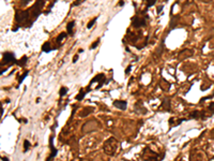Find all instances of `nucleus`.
Returning <instances> with one entry per match:
<instances>
[{"instance_id": "6e6552de", "label": "nucleus", "mask_w": 214, "mask_h": 161, "mask_svg": "<svg viewBox=\"0 0 214 161\" xmlns=\"http://www.w3.org/2000/svg\"><path fill=\"white\" fill-rule=\"evenodd\" d=\"M203 112H198V111H194L192 112L191 115H190V118H194V119H197V118H200V117H203Z\"/></svg>"}, {"instance_id": "423d86ee", "label": "nucleus", "mask_w": 214, "mask_h": 161, "mask_svg": "<svg viewBox=\"0 0 214 161\" xmlns=\"http://www.w3.org/2000/svg\"><path fill=\"white\" fill-rule=\"evenodd\" d=\"M113 106L121 109V111H125L127 107V102L125 100H116L113 101Z\"/></svg>"}, {"instance_id": "aec40b11", "label": "nucleus", "mask_w": 214, "mask_h": 161, "mask_svg": "<svg viewBox=\"0 0 214 161\" xmlns=\"http://www.w3.org/2000/svg\"><path fill=\"white\" fill-rule=\"evenodd\" d=\"M209 109L212 113H214V102H211V103L209 104Z\"/></svg>"}, {"instance_id": "0eeeda50", "label": "nucleus", "mask_w": 214, "mask_h": 161, "mask_svg": "<svg viewBox=\"0 0 214 161\" xmlns=\"http://www.w3.org/2000/svg\"><path fill=\"white\" fill-rule=\"evenodd\" d=\"M53 49L54 48L51 47V43H49V42H45L44 44H43V46H42V50H43V52H45V53H51Z\"/></svg>"}, {"instance_id": "1a4fd4ad", "label": "nucleus", "mask_w": 214, "mask_h": 161, "mask_svg": "<svg viewBox=\"0 0 214 161\" xmlns=\"http://www.w3.org/2000/svg\"><path fill=\"white\" fill-rule=\"evenodd\" d=\"M74 25H75V21L74 20H71L70 23L67 25V31L69 34H72L73 33V28H74Z\"/></svg>"}, {"instance_id": "9d476101", "label": "nucleus", "mask_w": 214, "mask_h": 161, "mask_svg": "<svg viewBox=\"0 0 214 161\" xmlns=\"http://www.w3.org/2000/svg\"><path fill=\"white\" fill-rule=\"evenodd\" d=\"M27 60H28V57H27V56H23L19 60L16 61V63H17L18 65H20V67H24V65L27 63Z\"/></svg>"}, {"instance_id": "5701e85b", "label": "nucleus", "mask_w": 214, "mask_h": 161, "mask_svg": "<svg viewBox=\"0 0 214 161\" xmlns=\"http://www.w3.org/2000/svg\"><path fill=\"white\" fill-rule=\"evenodd\" d=\"M77 59H78V55H75V56L73 57V62H76Z\"/></svg>"}, {"instance_id": "39448f33", "label": "nucleus", "mask_w": 214, "mask_h": 161, "mask_svg": "<svg viewBox=\"0 0 214 161\" xmlns=\"http://www.w3.org/2000/svg\"><path fill=\"white\" fill-rule=\"evenodd\" d=\"M2 60L4 63H10V62H15L16 63V60H15V55L11 52H5L2 56Z\"/></svg>"}, {"instance_id": "b1692460", "label": "nucleus", "mask_w": 214, "mask_h": 161, "mask_svg": "<svg viewBox=\"0 0 214 161\" xmlns=\"http://www.w3.org/2000/svg\"><path fill=\"white\" fill-rule=\"evenodd\" d=\"M119 5H120V6L124 5V1H120V2H119Z\"/></svg>"}, {"instance_id": "412c9836", "label": "nucleus", "mask_w": 214, "mask_h": 161, "mask_svg": "<svg viewBox=\"0 0 214 161\" xmlns=\"http://www.w3.org/2000/svg\"><path fill=\"white\" fill-rule=\"evenodd\" d=\"M131 69H132V65H128V67L126 68V70H125V74H128L130 71H131Z\"/></svg>"}, {"instance_id": "2eb2a0df", "label": "nucleus", "mask_w": 214, "mask_h": 161, "mask_svg": "<svg viewBox=\"0 0 214 161\" xmlns=\"http://www.w3.org/2000/svg\"><path fill=\"white\" fill-rule=\"evenodd\" d=\"M30 146H31V145H30L29 141H28V140H25V141H24V151L26 152L28 149H29Z\"/></svg>"}, {"instance_id": "a211bd4d", "label": "nucleus", "mask_w": 214, "mask_h": 161, "mask_svg": "<svg viewBox=\"0 0 214 161\" xmlns=\"http://www.w3.org/2000/svg\"><path fill=\"white\" fill-rule=\"evenodd\" d=\"M155 3H156V0H148V1H147V8L154 5Z\"/></svg>"}, {"instance_id": "4468645a", "label": "nucleus", "mask_w": 214, "mask_h": 161, "mask_svg": "<svg viewBox=\"0 0 214 161\" xmlns=\"http://www.w3.org/2000/svg\"><path fill=\"white\" fill-rule=\"evenodd\" d=\"M163 105L165 106V111H170V104H169V100L165 99L163 101Z\"/></svg>"}, {"instance_id": "4be33fe9", "label": "nucleus", "mask_w": 214, "mask_h": 161, "mask_svg": "<svg viewBox=\"0 0 214 161\" xmlns=\"http://www.w3.org/2000/svg\"><path fill=\"white\" fill-rule=\"evenodd\" d=\"M213 96H209V97H205V98H202L201 100H200V102H202V101H204V100H208V99H211Z\"/></svg>"}, {"instance_id": "f03ea898", "label": "nucleus", "mask_w": 214, "mask_h": 161, "mask_svg": "<svg viewBox=\"0 0 214 161\" xmlns=\"http://www.w3.org/2000/svg\"><path fill=\"white\" fill-rule=\"evenodd\" d=\"M49 148H51V155H49V157L46 159V161H52L57 156V149L54 146V136L53 135L49 137Z\"/></svg>"}, {"instance_id": "7ed1b4c3", "label": "nucleus", "mask_w": 214, "mask_h": 161, "mask_svg": "<svg viewBox=\"0 0 214 161\" xmlns=\"http://www.w3.org/2000/svg\"><path fill=\"white\" fill-rule=\"evenodd\" d=\"M29 11H17L16 12V15H15V18L18 23H24V21L29 17Z\"/></svg>"}, {"instance_id": "dca6fc26", "label": "nucleus", "mask_w": 214, "mask_h": 161, "mask_svg": "<svg viewBox=\"0 0 214 161\" xmlns=\"http://www.w3.org/2000/svg\"><path fill=\"white\" fill-rule=\"evenodd\" d=\"M95 21H96V17L92 18V20H91V21H89V23H88V25H87V28H88V29L92 28V26H93V25L95 24Z\"/></svg>"}, {"instance_id": "6ab92c4d", "label": "nucleus", "mask_w": 214, "mask_h": 161, "mask_svg": "<svg viewBox=\"0 0 214 161\" xmlns=\"http://www.w3.org/2000/svg\"><path fill=\"white\" fill-rule=\"evenodd\" d=\"M98 43H100V39H97V40H96V41L93 43V44H92V45L90 46V48H91V49H94V48H95V47L98 45Z\"/></svg>"}, {"instance_id": "20e7f679", "label": "nucleus", "mask_w": 214, "mask_h": 161, "mask_svg": "<svg viewBox=\"0 0 214 161\" xmlns=\"http://www.w3.org/2000/svg\"><path fill=\"white\" fill-rule=\"evenodd\" d=\"M132 23H133V26L135 28H139L141 26H145L146 25V17H138V16H135L133 17L132 19Z\"/></svg>"}, {"instance_id": "f8f14e48", "label": "nucleus", "mask_w": 214, "mask_h": 161, "mask_svg": "<svg viewBox=\"0 0 214 161\" xmlns=\"http://www.w3.org/2000/svg\"><path fill=\"white\" fill-rule=\"evenodd\" d=\"M68 91H69V88H68V87H65V86H62L61 88H60V90H59V94H60L61 97H63V96H65Z\"/></svg>"}, {"instance_id": "f257e3e1", "label": "nucleus", "mask_w": 214, "mask_h": 161, "mask_svg": "<svg viewBox=\"0 0 214 161\" xmlns=\"http://www.w3.org/2000/svg\"><path fill=\"white\" fill-rule=\"evenodd\" d=\"M117 148H118V141L115 137L108 138L104 144V151L107 155H113L117 151Z\"/></svg>"}, {"instance_id": "f3484780", "label": "nucleus", "mask_w": 214, "mask_h": 161, "mask_svg": "<svg viewBox=\"0 0 214 161\" xmlns=\"http://www.w3.org/2000/svg\"><path fill=\"white\" fill-rule=\"evenodd\" d=\"M28 74H29V71H26V72L24 73V74H23V76H20V77H19V80H18V83L20 84L21 82H23V80H24V79L26 78V76H27Z\"/></svg>"}, {"instance_id": "ddd939ff", "label": "nucleus", "mask_w": 214, "mask_h": 161, "mask_svg": "<svg viewBox=\"0 0 214 161\" xmlns=\"http://www.w3.org/2000/svg\"><path fill=\"white\" fill-rule=\"evenodd\" d=\"M67 35H68V34H67V32H61V33H60V34H59V35H58V36H57V38H56V41L59 43V42H61V41H62L64 38H65Z\"/></svg>"}, {"instance_id": "9b49d317", "label": "nucleus", "mask_w": 214, "mask_h": 161, "mask_svg": "<svg viewBox=\"0 0 214 161\" xmlns=\"http://www.w3.org/2000/svg\"><path fill=\"white\" fill-rule=\"evenodd\" d=\"M87 93H88V91H87V90H84V89H81V90L79 91V93L77 94L76 100H77V101H81V100L84 99V97H85Z\"/></svg>"}]
</instances>
